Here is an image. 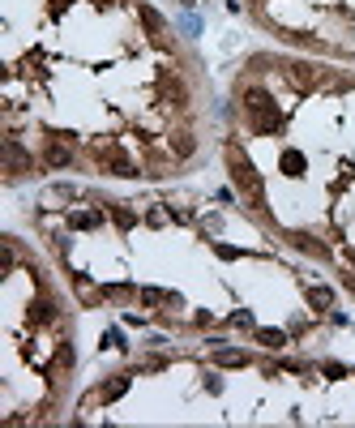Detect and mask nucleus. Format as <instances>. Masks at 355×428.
Returning <instances> with one entry per match:
<instances>
[{"label": "nucleus", "instance_id": "17", "mask_svg": "<svg viewBox=\"0 0 355 428\" xmlns=\"http://www.w3.org/2000/svg\"><path fill=\"white\" fill-rule=\"evenodd\" d=\"M13 261H18V253H13V244H5V253H0V270H13Z\"/></svg>", "mask_w": 355, "mask_h": 428}, {"label": "nucleus", "instance_id": "23", "mask_svg": "<svg viewBox=\"0 0 355 428\" xmlns=\"http://www.w3.org/2000/svg\"><path fill=\"white\" fill-rule=\"evenodd\" d=\"M65 5H73V0H52V9H56V13H60Z\"/></svg>", "mask_w": 355, "mask_h": 428}, {"label": "nucleus", "instance_id": "12", "mask_svg": "<svg viewBox=\"0 0 355 428\" xmlns=\"http://www.w3.org/2000/svg\"><path fill=\"white\" fill-rule=\"evenodd\" d=\"M163 94H167V103H172V107H184V86H180V82H167V90H163Z\"/></svg>", "mask_w": 355, "mask_h": 428}, {"label": "nucleus", "instance_id": "22", "mask_svg": "<svg viewBox=\"0 0 355 428\" xmlns=\"http://www.w3.org/2000/svg\"><path fill=\"white\" fill-rule=\"evenodd\" d=\"M231 321H235V326H252V313H248V308H240V313H235Z\"/></svg>", "mask_w": 355, "mask_h": 428}, {"label": "nucleus", "instance_id": "15", "mask_svg": "<svg viewBox=\"0 0 355 428\" xmlns=\"http://www.w3.org/2000/svg\"><path fill=\"white\" fill-rule=\"evenodd\" d=\"M163 300H176V296H167V291H159V287H146V291H141V304H163Z\"/></svg>", "mask_w": 355, "mask_h": 428}, {"label": "nucleus", "instance_id": "8", "mask_svg": "<svg viewBox=\"0 0 355 428\" xmlns=\"http://www.w3.org/2000/svg\"><path fill=\"white\" fill-rule=\"evenodd\" d=\"M124 390H129V377H116V382H108L103 390H98V398H103V403H116Z\"/></svg>", "mask_w": 355, "mask_h": 428}, {"label": "nucleus", "instance_id": "13", "mask_svg": "<svg viewBox=\"0 0 355 428\" xmlns=\"http://www.w3.org/2000/svg\"><path fill=\"white\" fill-rule=\"evenodd\" d=\"M172 150H176L180 158H184V154H193V137H188V133H176V137H172Z\"/></svg>", "mask_w": 355, "mask_h": 428}, {"label": "nucleus", "instance_id": "3", "mask_svg": "<svg viewBox=\"0 0 355 428\" xmlns=\"http://www.w3.org/2000/svg\"><path fill=\"white\" fill-rule=\"evenodd\" d=\"M94 154H98V163H103L108 172H116V176H137V168L124 158V150H120V146H98Z\"/></svg>", "mask_w": 355, "mask_h": 428}, {"label": "nucleus", "instance_id": "1", "mask_svg": "<svg viewBox=\"0 0 355 428\" xmlns=\"http://www.w3.org/2000/svg\"><path fill=\"white\" fill-rule=\"evenodd\" d=\"M244 107H248L252 129H257V133H278V129H283V116H278V107H274V99H270L266 90L252 86V90L244 94Z\"/></svg>", "mask_w": 355, "mask_h": 428}, {"label": "nucleus", "instance_id": "20", "mask_svg": "<svg viewBox=\"0 0 355 428\" xmlns=\"http://www.w3.org/2000/svg\"><path fill=\"white\" fill-rule=\"evenodd\" d=\"M214 253H219V257H223V261H235V257H240V248H231V244H219V248H214Z\"/></svg>", "mask_w": 355, "mask_h": 428}, {"label": "nucleus", "instance_id": "11", "mask_svg": "<svg viewBox=\"0 0 355 428\" xmlns=\"http://www.w3.org/2000/svg\"><path fill=\"white\" fill-rule=\"evenodd\" d=\"M309 304L313 308H330L334 304V291L330 287H309Z\"/></svg>", "mask_w": 355, "mask_h": 428}, {"label": "nucleus", "instance_id": "6", "mask_svg": "<svg viewBox=\"0 0 355 428\" xmlns=\"http://www.w3.org/2000/svg\"><path fill=\"white\" fill-rule=\"evenodd\" d=\"M291 244L299 248V253H313V257H330V248L317 240V236H309V232H291Z\"/></svg>", "mask_w": 355, "mask_h": 428}, {"label": "nucleus", "instance_id": "10", "mask_svg": "<svg viewBox=\"0 0 355 428\" xmlns=\"http://www.w3.org/2000/svg\"><path fill=\"white\" fill-rule=\"evenodd\" d=\"M283 172L287 176H299L304 172V154L299 150H283Z\"/></svg>", "mask_w": 355, "mask_h": 428}, {"label": "nucleus", "instance_id": "7", "mask_svg": "<svg viewBox=\"0 0 355 428\" xmlns=\"http://www.w3.org/2000/svg\"><path fill=\"white\" fill-rule=\"evenodd\" d=\"M287 77H291V86H295V90H313V86H317L313 65H291V69H287Z\"/></svg>", "mask_w": 355, "mask_h": 428}, {"label": "nucleus", "instance_id": "18", "mask_svg": "<svg viewBox=\"0 0 355 428\" xmlns=\"http://www.w3.org/2000/svg\"><path fill=\"white\" fill-rule=\"evenodd\" d=\"M73 227H98V214H73Z\"/></svg>", "mask_w": 355, "mask_h": 428}, {"label": "nucleus", "instance_id": "14", "mask_svg": "<svg viewBox=\"0 0 355 428\" xmlns=\"http://www.w3.org/2000/svg\"><path fill=\"white\" fill-rule=\"evenodd\" d=\"M257 339H262L266 347H283V343H287V334H283V330H257Z\"/></svg>", "mask_w": 355, "mask_h": 428}, {"label": "nucleus", "instance_id": "24", "mask_svg": "<svg viewBox=\"0 0 355 428\" xmlns=\"http://www.w3.org/2000/svg\"><path fill=\"white\" fill-rule=\"evenodd\" d=\"M180 5H193V0H180Z\"/></svg>", "mask_w": 355, "mask_h": 428}, {"label": "nucleus", "instance_id": "5", "mask_svg": "<svg viewBox=\"0 0 355 428\" xmlns=\"http://www.w3.org/2000/svg\"><path fill=\"white\" fill-rule=\"evenodd\" d=\"M43 163H47V168H69V163H73V150H69L60 137H52V141H47V150H43Z\"/></svg>", "mask_w": 355, "mask_h": 428}, {"label": "nucleus", "instance_id": "16", "mask_svg": "<svg viewBox=\"0 0 355 428\" xmlns=\"http://www.w3.org/2000/svg\"><path fill=\"white\" fill-rule=\"evenodd\" d=\"M137 13H141V22H146V26H150V30H163V18H159V13H155V9H146V5H141V9H137Z\"/></svg>", "mask_w": 355, "mask_h": 428}, {"label": "nucleus", "instance_id": "2", "mask_svg": "<svg viewBox=\"0 0 355 428\" xmlns=\"http://www.w3.org/2000/svg\"><path fill=\"white\" fill-rule=\"evenodd\" d=\"M231 180H235V184H240V189H244L252 201L262 206V176H257V168H252L240 150H231Z\"/></svg>", "mask_w": 355, "mask_h": 428}, {"label": "nucleus", "instance_id": "4", "mask_svg": "<svg viewBox=\"0 0 355 428\" xmlns=\"http://www.w3.org/2000/svg\"><path fill=\"white\" fill-rule=\"evenodd\" d=\"M5 158H9V176H26L34 168V158L22 150V141H5Z\"/></svg>", "mask_w": 355, "mask_h": 428}, {"label": "nucleus", "instance_id": "9", "mask_svg": "<svg viewBox=\"0 0 355 428\" xmlns=\"http://www.w3.org/2000/svg\"><path fill=\"white\" fill-rule=\"evenodd\" d=\"M214 364H223V368H244L248 355H244V351H214Z\"/></svg>", "mask_w": 355, "mask_h": 428}, {"label": "nucleus", "instance_id": "21", "mask_svg": "<svg viewBox=\"0 0 355 428\" xmlns=\"http://www.w3.org/2000/svg\"><path fill=\"white\" fill-rule=\"evenodd\" d=\"M112 214H116V223H120V227H133V214H129V210H120V206H116Z\"/></svg>", "mask_w": 355, "mask_h": 428}, {"label": "nucleus", "instance_id": "19", "mask_svg": "<svg viewBox=\"0 0 355 428\" xmlns=\"http://www.w3.org/2000/svg\"><path fill=\"white\" fill-rule=\"evenodd\" d=\"M34 317H39V321H52V304L39 300V304H34Z\"/></svg>", "mask_w": 355, "mask_h": 428}]
</instances>
